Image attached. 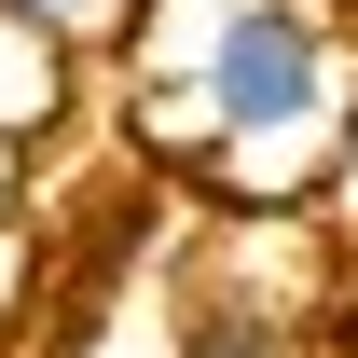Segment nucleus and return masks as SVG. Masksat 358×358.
<instances>
[{
  "instance_id": "f257e3e1",
  "label": "nucleus",
  "mask_w": 358,
  "mask_h": 358,
  "mask_svg": "<svg viewBox=\"0 0 358 358\" xmlns=\"http://www.w3.org/2000/svg\"><path fill=\"white\" fill-rule=\"evenodd\" d=\"M138 152L193 166L248 221H317L331 152L358 124V28L317 0H152V42L124 55Z\"/></svg>"
},
{
  "instance_id": "0eeeda50",
  "label": "nucleus",
  "mask_w": 358,
  "mask_h": 358,
  "mask_svg": "<svg viewBox=\"0 0 358 358\" xmlns=\"http://www.w3.org/2000/svg\"><path fill=\"white\" fill-rule=\"evenodd\" d=\"M317 14H331V28H358V0H317Z\"/></svg>"
},
{
  "instance_id": "423d86ee",
  "label": "nucleus",
  "mask_w": 358,
  "mask_h": 358,
  "mask_svg": "<svg viewBox=\"0 0 358 358\" xmlns=\"http://www.w3.org/2000/svg\"><path fill=\"white\" fill-rule=\"evenodd\" d=\"M317 234H331V248H358V124H345V152H331V193H317Z\"/></svg>"
},
{
  "instance_id": "7ed1b4c3",
  "label": "nucleus",
  "mask_w": 358,
  "mask_h": 358,
  "mask_svg": "<svg viewBox=\"0 0 358 358\" xmlns=\"http://www.w3.org/2000/svg\"><path fill=\"white\" fill-rule=\"evenodd\" d=\"M317 303H262V289H193L179 303V358H303Z\"/></svg>"
},
{
  "instance_id": "39448f33",
  "label": "nucleus",
  "mask_w": 358,
  "mask_h": 358,
  "mask_svg": "<svg viewBox=\"0 0 358 358\" xmlns=\"http://www.w3.org/2000/svg\"><path fill=\"white\" fill-rule=\"evenodd\" d=\"M28 303H42V221H28V207H0V345L28 331Z\"/></svg>"
},
{
  "instance_id": "f03ea898",
  "label": "nucleus",
  "mask_w": 358,
  "mask_h": 358,
  "mask_svg": "<svg viewBox=\"0 0 358 358\" xmlns=\"http://www.w3.org/2000/svg\"><path fill=\"white\" fill-rule=\"evenodd\" d=\"M0 28H28V42L55 55V69H124L138 42H152V0H0Z\"/></svg>"
},
{
  "instance_id": "6e6552de",
  "label": "nucleus",
  "mask_w": 358,
  "mask_h": 358,
  "mask_svg": "<svg viewBox=\"0 0 358 358\" xmlns=\"http://www.w3.org/2000/svg\"><path fill=\"white\" fill-rule=\"evenodd\" d=\"M0 207H14V152H0Z\"/></svg>"
},
{
  "instance_id": "20e7f679",
  "label": "nucleus",
  "mask_w": 358,
  "mask_h": 358,
  "mask_svg": "<svg viewBox=\"0 0 358 358\" xmlns=\"http://www.w3.org/2000/svg\"><path fill=\"white\" fill-rule=\"evenodd\" d=\"M69 110H83V69H55V55L28 42V28H0V152L28 166V152H42V138L69 124Z\"/></svg>"
}]
</instances>
